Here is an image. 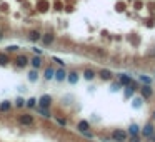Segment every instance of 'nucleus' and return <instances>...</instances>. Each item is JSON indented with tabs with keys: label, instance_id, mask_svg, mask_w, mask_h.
Segmentation results:
<instances>
[{
	"label": "nucleus",
	"instance_id": "nucleus-11",
	"mask_svg": "<svg viewBox=\"0 0 155 142\" xmlns=\"http://www.w3.org/2000/svg\"><path fill=\"white\" fill-rule=\"evenodd\" d=\"M112 77H113V74L110 72V70H105V69L100 70V79L102 80H110Z\"/></svg>",
	"mask_w": 155,
	"mask_h": 142
},
{
	"label": "nucleus",
	"instance_id": "nucleus-10",
	"mask_svg": "<svg viewBox=\"0 0 155 142\" xmlns=\"http://www.w3.org/2000/svg\"><path fill=\"white\" fill-rule=\"evenodd\" d=\"M40 40H42L45 45H50L52 42H54V35H52V33H45L43 37H40Z\"/></svg>",
	"mask_w": 155,
	"mask_h": 142
},
{
	"label": "nucleus",
	"instance_id": "nucleus-30",
	"mask_svg": "<svg viewBox=\"0 0 155 142\" xmlns=\"http://www.w3.org/2000/svg\"><path fill=\"white\" fill-rule=\"evenodd\" d=\"M0 39H2V29H0Z\"/></svg>",
	"mask_w": 155,
	"mask_h": 142
},
{
	"label": "nucleus",
	"instance_id": "nucleus-25",
	"mask_svg": "<svg viewBox=\"0 0 155 142\" xmlns=\"http://www.w3.org/2000/svg\"><path fill=\"white\" fill-rule=\"evenodd\" d=\"M15 104H17V107H22L23 104H25V100H23V99H17V102Z\"/></svg>",
	"mask_w": 155,
	"mask_h": 142
},
{
	"label": "nucleus",
	"instance_id": "nucleus-19",
	"mask_svg": "<svg viewBox=\"0 0 155 142\" xmlns=\"http://www.w3.org/2000/svg\"><path fill=\"white\" fill-rule=\"evenodd\" d=\"M142 106V99L140 97H135L134 102H132V107H140Z\"/></svg>",
	"mask_w": 155,
	"mask_h": 142
},
{
	"label": "nucleus",
	"instance_id": "nucleus-15",
	"mask_svg": "<svg viewBox=\"0 0 155 142\" xmlns=\"http://www.w3.org/2000/svg\"><path fill=\"white\" fill-rule=\"evenodd\" d=\"M54 74H55V70L52 69V67H48V69H45V74H43V77L47 80H52L54 79Z\"/></svg>",
	"mask_w": 155,
	"mask_h": 142
},
{
	"label": "nucleus",
	"instance_id": "nucleus-7",
	"mask_svg": "<svg viewBox=\"0 0 155 142\" xmlns=\"http://www.w3.org/2000/svg\"><path fill=\"white\" fill-rule=\"evenodd\" d=\"M40 37H42V33L39 30H30L29 32V40H32V42H39Z\"/></svg>",
	"mask_w": 155,
	"mask_h": 142
},
{
	"label": "nucleus",
	"instance_id": "nucleus-18",
	"mask_svg": "<svg viewBox=\"0 0 155 142\" xmlns=\"http://www.w3.org/2000/svg\"><path fill=\"white\" fill-rule=\"evenodd\" d=\"M7 62H8L7 55H5V54H0V65H7Z\"/></svg>",
	"mask_w": 155,
	"mask_h": 142
},
{
	"label": "nucleus",
	"instance_id": "nucleus-12",
	"mask_svg": "<svg viewBox=\"0 0 155 142\" xmlns=\"http://www.w3.org/2000/svg\"><path fill=\"white\" fill-rule=\"evenodd\" d=\"M95 75H97V74H95V70H92V69H85V70H83V77H85L87 80H92Z\"/></svg>",
	"mask_w": 155,
	"mask_h": 142
},
{
	"label": "nucleus",
	"instance_id": "nucleus-6",
	"mask_svg": "<svg viewBox=\"0 0 155 142\" xmlns=\"http://www.w3.org/2000/svg\"><path fill=\"white\" fill-rule=\"evenodd\" d=\"M142 134L145 135V137H153V134H155V127L152 124H147L144 127V131H142Z\"/></svg>",
	"mask_w": 155,
	"mask_h": 142
},
{
	"label": "nucleus",
	"instance_id": "nucleus-22",
	"mask_svg": "<svg viewBox=\"0 0 155 142\" xmlns=\"http://www.w3.org/2000/svg\"><path fill=\"white\" fill-rule=\"evenodd\" d=\"M18 50V45H10V47H7V52H17Z\"/></svg>",
	"mask_w": 155,
	"mask_h": 142
},
{
	"label": "nucleus",
	"instance_id": "nucleus-8",
	"mask_svg": "<svg viewBox=\"0 0 155 142\" xmlns=\"http://www.w3.org/2000/svg\"><path fill=\"white\" fill-rule=\"evenodd\" d=\"M30 64H32V67L33 69H39L40 65H42V58H40V55H37V57H33V58H30L29 60Z\"/></svg>",
	"mask_w": 155,
	"mask_h": 142
},
{
	"label": "nucleus",
	"instance_id": "nucleus-2",
	"mask_svg": "<svg viewBox=\"0 0 155 142\" xmlns=\"http://www.w3.org/2000/svg\"><path fill=\"white\" fill-rule=\"evenodd\" d=\"M18 124H22V125H30V124H33V117L30 115V114H23V115L18 117Z\"/></svg>",
	"mask_w": 155,
	"mask_h": 142
},
{
	"label": "nucleus",
	"instance_id": "nucleus-28",
	"mask_svg": "<svg viewBox=\"0 0 155 142\" xmlns=\"http://www.w3.org/2000/svg\"><path fill=\"white\" fill-rule=\"evenodd\" d=\"M54 62H58V64H60V65H64V64H65V62H64V60H60V58H57V57H55V58H54Z\"/></svg>",
	"mask_w": 155,
	"mask_h": 142
},
{
	"label": "nucleus",
	"instance_id": "nucleus-1",
	"mask_svg": "<svg viewBox=\"0 0 155 142\" xmlns=\"http://www.w3.org/2000/svg\"><path fill=\"white\" fill-rule=\"evenodd\" d=\"M112 139L117 142H125L127 139V132L123 131V129H115V131L112 132Z\"/></svg>",
	"mask_w": 155,
	"mask_h": 142
},
{
	"label": "nucleus",
	"instance_id": "nucleus-16",
	"mask_svg": "<svg viewBox=\"0 0 155 142\" xmlns=\"http://www.w3.org/2000/svg\"><path fill=\"white\" fill-rule=\"evenodd\" d=\"M90 129V125H88V122H85V120H82V122H79V131L80 132H85Z\"/></svg>",
	"mask_w": 155,
	"mask_h": 142
},
{
	"label": "nucleus",
	"instance_id": "nucleus-29",
	"mask_svg": "<svg viewBox=\"0 0 155 142\" xmlns=\"http://www.w3.org/2000/svg\"><path fill=\"white\" fill-rule=\"evenodd\" d=\"M130 142H138V137H137V135H132V140H130Z\"/></svg>",
	"mask_w": 155,
	"mask_h": 142
},
{
	"label": "nucleus",
	"instance_id": "nucleus-5",
	"mask_svg": "<svg viewBox=\"0 0 155 142\" xmlns=\"http://www.w3.org/2000/svg\"><path fill=\"white\" fill-rule=\"evenodd\" d=\"M39 102H40V107H42V109H48L50 104H52V97L50 95H42Z\"/></svg>",
	"mask_w": 155,
	"mask_h": 142
},
{
	"label": "nucleus",
	"instance_id": "nucleus-4",
	"mask_svg": "<svg viewBox=\"0 0 155 142\" xmlns=\"http://www.w3.org/2000/svg\"><path fill=\"white\" fill-rule=\"evenodd\" d=\"M140 92H142V97H144V99H150L152 94H153V90H152V87H150L148 84L142 85V87H140Z\"/></svg>",
	"mask_w": 155,
	"mask_h": 142
},
{
	"label": "nucleus",
	"instance_id": "nucleus-24",
	"mask_svg": "<svg viewBox=\"0 0 155 142\" xmlns=\"http://www.w3.org/2000/svg\"><path fill=\"white\" fill-rule=\"evenodd\" d=\"M29 79H30V80H37V72H35V70L29 74Z\"/></svg>",
	"mask_w": 155,
	"mask_h": 142
},
{
	"label": "nucleus",
	"instance_id": "nucleus-14",
	"mask_svg": "<svg viewBox=\"0 0 155 142\" xmlns=\"http://www.w3.org/2000/svg\"><path fill=\"white\" fill-rule=\"evenodd\" d=\"M138 132H140V127H138L137 124H132L129 127V134L130 135H138Z\"/></svg>",
	"mask_w": 155,
	"mask_h": 142
},
{
	"label": "nucleus",
	"instance_id": "nucleus-27",
	"mask_svg": "<svg viewBox=\"0 0 155 142\" xmlns=\"http://www.w3.org/2000/svg\"><path fill=\"white\" fill-rule=\"evenodd\" d=\"M33 52H35L37 55H42V50H40V49H37V47H33Z\"/></svg>",
	"mask_w": 155,
	"mask_h": 142
},
{
	"label": "nucleus",
	"instance_id": "nucleus-26",
	"mask_svg": "<svg viewBox=\"0 0 155 142\" xmlns=\"http://www.w3.org/2000/svg\"><path fill=\"white\" fill-rule=\"evenodd\" d=\"M40 112H42V115H43V117H50V114H48V110H47V109H42Z\"/></svg>",
	"mask_w": 155,
	"mask_h": 142
},
{
	"label": "nucleus",
	"instance_id": "nucleus-20",
	"mask_svg": "<svg viewBox=\"0 0 155 142\" xmlns=\"http://www.w3.org/2000/svg\"><path fill=\"white\" fill-rule=\"evenodd\" d=\"M10 109V104L8 102H2L0 104V110H2V112H4V110H8Z\"/></svg>",
	"mask_w": 155,
	"mask_h": 142
},
{
	"label": "nucleus",
	"instance_id": "nucleus-23",
	"mask_svg": "<svg viewBox=\"0 0 155 142\" xmlns=\"http://www.w3.org/2000/svg\"><path fill=\"white\" fill-rule=\"evenodd\" d=\"M35 104H37L35 99H30V100H27V106H29V107H35Z\"/></svg>",
	"mask_w": 155,
	"mask_h": 142
},
{
	"label": "nucleus",
	"instance_id": "nucleus-3",
	"mask_svg": "<svg viewBox=\"0 0 155 142\" xmlns=\"http://www.w3.org/2000/svg\"><path fill=\"white\" fill-rule=\"evenodd\" d=\"M14 62H15V65H17V67H20V69H22V67H25L27 64H29V57H27V55H17V58H15Z\"/></svg>",
	"mask_w": 155,
	"mask_h": 142
},
{
	"label": "nucleus",
	"instance_id": "nucleus-13",
	"mask_svg": "<svg viewBox=\"0 0 155 142\" xmlns=\"http://www.w3.org/2000/svg\"><path fill=\"white\" fill-rule=\"evenodd\" d=\"M54 77H55L57 80H65V79H67V75H65V70H64V69H58L57 72L54 74Z\"/></svg>",
	"mask_w": 155,
	"mask_h": 142
},
{
	"label": "nucleus",
	"instance_id": "nucleus-9",
	"mask_svg": "<svg viewBox=\"0 0 155 142\" xmlns=\"http://www.w3.org/2000/svg\"><path fill=\"white\" fill-rule=\"evenodd\" d=\"M119 80H120V84H122V85H130V84H132V79H130L127 74H122V75L119 77Z\"/></svg>",
	"mask_w": 155,
	"mask_h": 142
},
{
	"label": "nucleus",
	"instance_id": "nucleus-21",
	"mask_svg": "<svg viewBox=\"0 0 155 142\" xmlns=\"http://www.w3.org/2000/svg\"><path fill=\"white\" fill-rule=\"evenodd\" d=\"M140 80L144 82V84H148V85L152 84V79H150V77H147V75H142V77H140Z\"/></svg>",
	"mask_w": 155,
	"mask_h": 142
},
{
	"label": "nucleus",
	"instance_id": "nucleus-17",
	"mask_svg": "<svg viewBox=\"0 0 155 142\" xmlns=\"http://www.w3.org/2000/svg\"><path fill=\"white\" fill-rule=\"evenodd\" d=\"M67 79H69V82H72V84H77V82H79V75H77L75 72H70Z\"/></svg>",
	"mask_w": 155,
	"mask_h": 142
},
{
	"label": "nucleus",
	"instance_id": "nucleus-31",
	"mask_svg": "<svg viewBox=\"0 0 155 142\" xmlns=\"http://www.w3.org/2000/svg\"><path fill=\"white\" fill-rule=\"evenodd\" d=\"M153 119H155V112H153Z\"/></svg>",
	"mask_w": 155,
	"mask_h": 142
}]
</instances>
